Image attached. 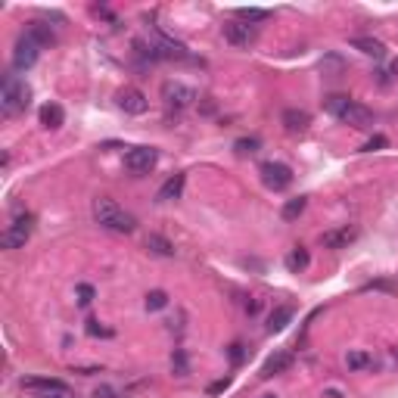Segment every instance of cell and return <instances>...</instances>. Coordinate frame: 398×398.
Here are the masks:
<instances>
[{
    "mask_svg": "<svg viewBox=\"0 0 398 398\" xmlns=\"http://www.w3.org/2000/svg\"><path fill=\"white\" fill-rule=\"evenodd\" d=\"M324 109L333 115V119H339L343 125L358 128V131H367V128H374V112H370L367 106H361V103H355L352 97H343V94H333V97H327L324 100Z\"/></svg>",
    "mask_w": 398,
    "mask_h": 398,
    "instance_id": "1",
    "label": "cell"
},
{
    "mask_svg": "<svg viewBox=\"0 0 398 398\" xmlns=\"http://www.w3.org/2000/svg\"><path fill=\"white\" fill-rule=\"evenodd\" d=\"M94 218H97V224L103 230H112V234H134L137 230V218L131 211H125L109 196L94 199Z\"/></svg>",
    "mask_w": 398,
    "mask_h": 398,
    "instance_id": "2",
    "label": "cell"
},
{
    "mask_svg": "<svg viewBox=\"0 0 398 398\" xmlns=\"http://www.w3.org/2000/svg\"><path fill=\"white\" fill-rule=\"evenodd\" d=\"M31 103V87L25 85L19 75H6L3 78V91H0V109H3L6 119H16L28 109Z\"/></svg>",
    "mask_w": 398,
    "mask_h": 398,
    "instance_id": "3",
    "label": "cell"
},
{
    "mask_svg": "<svg viewBox=\"0 0 398 398\" xmlns=\"http://www.w3.org/2000/svg\"><path fill=\"white\" fill-rule=\"evenodd\" d=\"M31 230H35V215H19L16 221L10 224V227L0 234V246L3 249H22L25 243H28V236H31Z\"/></svg>",
    "mask_w": 398,
    "mask_h": 398,
    "instance_id": "4",
    "label": "cell"
},
{
    "mask_svg": "<svg viewBox=\"0 0 398 398\" xmlns=\"http://www.w3.org/2000/svg\"><path fill=\"white\" fill-rule=\"evenodd\" d=\"M259 175H261V184L268 190H274V193H280V190H286L293 184V168L284 162H274V159L259 165Z\"/></svg>",
    "mask_w": 398,
    "mask_h": 398,
    "instance_id": "5",
    "label": "cell"
},
{
    "mask_svg": "<svg viewBox=\"0 0 398 398\" xmlns=\"http://www.w3.org/2000/svg\"><path fill=\"white\" fill-rule=\"evenodd\" d=\"M22 389L35 392L37 398H72L69 386L62 380H53V377H25Z\"/></svg>",
    "mask_w": 398,
    "mask_h": 398,
    "instance_id": "6",
    "label": "cell"
},
{
    "mask_svg": "<svg viewBox=\"0 0 398 398\" xmlns=\"http://www.w3.org/2000/svg\"><path fill=\"white\" fill-rule=\"evenodd\" d=\"M37 56H41V44L22 31V37H19L16 47H12V69H16V72H28L37 62Z\"/></svg>",
    "mask_w": 398,
    "mask_h": 398,
    "instance_id": "7",
    "label": "cell"
},
{
    "mask_svg": "<svg viewBox=\"0 0 398 398\" xmlns=\"http://www.w3.org/2000/svg\"><path fill=\"white\" fill-rule=\"evenodd\" d=\"M156 162H159V153L153 146H131L125 153V168L131 175H150L156 168Z\"/></svg>",
    "mask_w": 398,
    "mask_h": 398,
    "instance_id": "8",
    "label": "cell"
},
{
    "mask_svg": "<svg viewBox=\"0 0 398 398\" xmlns=\"http://www.w3.org/2000/svg\"><path fill=\"white\" fill-rule=\"evenodd\" d=\"M162 100L168 109H175V112H181V109H190L196 100V91L187 85H181V81H165L162 85Z\"/></svg>",
    "mask_w": 398,
    "mask_h": 398,
    "instance_id": "9",
    "label": "cell"
},
{
    "mask_svg": "<svg viewBox=\"0 0 398 398\" xmlns=\"http://www.w3.org/2000/svg\"><path fill=\"white\" fill-rule=\"evenodd\" d=\"M221 31H224V41L234 44V47H249V44H255V37H259V28L249 22H240V19L224 22Z\"/></svg>",
    "mask_w": 398,
    "mask_h": 398,
    "instance_id": "10",
    "label": "cell"
},
{
    "mask_svg": "<svg viewBox=\"0 0 398 398\" xmlns=\"http://www.w3.org/2000/svg\"><path fill=\"white\" fill-rule=\"evenodd\" d=\"M121 112L128 115H144L146 109H150V100L144 97V91H137V87H125V91H119V97H115Z\"/></svg>",
    "mask_w": 398,
    "mask_h": 398,
    "instance_id": "11",
    "label": "cell"
},
{
    "mask_svg": "<svg viewBox=\"0 0 398 398\" xmlns=\"http://www.w3.org/2000/svg\"><path fill=\"white\" fill-rule=\"evenodd\" d=\"M358 240V227H349V224H343V227H333V230H324L320 234V246L327 249H345L349 243Z\"/></svg>",
    "mask_w": 398,
    "mask_h": 398,
    "instance_id": "12",
    "label": "cell"
},
{
    "mask_svg": "<svg viewBox=\"0 0 398 398\" xmlns=\"http://www.w3.org/2000/svg\"><path fill=\"white\" fill-rule=\"evenodd\" d=\"M293 352H274L271 358H268L265 364H261V380H271V377H277V374H284V370H290L293 367Z\"/></svg>",
    "mask_w": 398,
    "mask_h": 398,
    "instance_id": "13",
    "label": "cell"
},
{
    "mask_svg": "<svg viewBox=\"0 0 398 398\" xmlns=\"http://www.w3.org/2000/svg\"><path fill=\"white\" fill-rule=\"evenodd\" d=\"M280 121H284V128L290 134H302V131H308V125H311V115H308L305 109H284Z\"/></svg>",
    "mask_w": 398,
    "mask_h": 398,
    "instance_id": "14",
    "label": "cell"
},
{
    "mask_svg": "<svg viewBox=\"0 0 398 398\" xmlns=\"http://www.w3.org/2000/svg\"><path fill=\"white\" fill-rule=\"evenodd\" d=\"M41 125L47 128V131H60V128L66 125V112H62L60 103H44L41 106Z\"/></svg>",
    "mask_w": 398,
    "mask_h": 398,
    "instance_id": "15",
    "label": "cell"
},
{
    "mask_svg": "<svg viewBox=\"0 0 398 398\" xmlns=\"http://www.w3.org/2000/svg\"><path fill=\"white\" fill-rule=\"evenodd\" d=\"M352 47L361 50L364 56H374V60H383V56H386V44L377 41V37H367V35L352 37Z\"/></svg>",
    "mask_w": 398,
    "mask_h": 398,
    "instance_id": "16",
    "label": "cell"
},
{
    "mask_svg": "<svg viewBox=\"0 0 398 398\" xmlns=\"http://www.w3.org/2000/svg\"><path fill=\"white\" fill-rule=\"evenodd\" d=\"M184 184H187V178L184 175H171L168 181L159 187V193H156V202H171V199H181L184 193Z\"/></svg>",
    "mask_w": 398,
    "mask_h": 398,
    "instance_id": "17",
    "label": "cell"
},
{
    "mask_svg": "<svg viewBox=\"0 0 398 398\" xmlns=\"http://www.w3.org/2000/svg\"><path fill=\"white\" fill-rule=\"evenodd\" d=\"M293 314H296V308L293 305H280L271 311V318H268V333H280L286 324L293 320Z\"/></svg>",
    "mask_w": 398,
    "mask_h": 398,
    "instance_id": "18",
    "label": "cell"
},
{
    "mask_svg": "<svg viewBox=\"0 0 398 398\" xmlns=\"http://www.w3.org/2000/svg\"><path fill=\"white\" fill-rule=\"evenodd\" d=\"M146 249H150L153 255H159V259H175V246H171V240H165L162 234L146 236Z\"/></svg>",
    "mask_w": 398,
    "mask_h": 398,
    "instance_id": "19",
    "label": "cell"
},
{
    "mask_svg": "<svg viewBox=\"0 0 398 398\" xmlns=\"http://www.w3.org/2000/svg\"><path fill=\"white\" fill-rule=\"evenodd\" d=\"M25 35L28 37H35L41 47H47V44H56V35L47 28V25H41V22H28V28H25Z\"/></svg>",
    "mask_w": 398,
    "mask_h": 398,
    "instance_id": "20",
    "label": "cell"
},
{
    "mask_svg": "<svg viewBox=\"0 0 398 398\" xmlns=\"http://www.w3.org/2000/svg\"><path fill=\"white\" fill-rule=\"evenodd\" d=\"M308 261H311V259H308V252H305V249H302V246H296L290 255H286V268H290L293 274L305 271V268H308Z\"/></svg>",
    "mask_w": 398,
    "mask_h": 398,
    "instance_id": "21",
    "label": "cell"
},
{
    "mask_svg": "<svg viewBox=\"0 0 398 398\" xmlns=\"http://www.w3.org/2000/svg\"><path fill=\"white\" fill-rule=\"evenodd\" d=\"M305 205H308V199L305 196H296V199H290V202L280 209V215H284V221H296L302 211H305Z\"/></svg>",
    "mask_w": 398,
    "mask_h": 398,
    "instance_id": "22",
    "label": "cell"
},
{
    "mask_svg": "<svg viewBox=\"0 0 398 398\" xmlns=\"http://www.w3.org/2000/svg\"><path fill=\"white\" fill-rule=\"evenodd\" d=\"M268 16H271L268 10H255V6H240V10H236V19H240V22H265Z\"/></svg>",
    "mask_w": 398,
    "mask_h": 398,
    "instance_id": "23",
    "label": "cell"
},
{
    "mask_svg": "<svg viewBox=\"0 0 398 398\" xmlns=\"http://www.w3.org/2000/svg\"><path fill=\"white\" fill-rule=\"evenodd\" d=\"M345 364H349L352 370H361V367H370L374 358H370L367 352H349V355H345Z\"/></svg>",
    "mask_w": 398,
    "mask_h": 398,
    "instance_id": "24",
    "label": "cell"
},
{
    "mask_svg": "<svg viewBox=\"0 0 398 398\" xmlns=\"http://www.w3.org/2000/svg\"><path fill=\"white\" fill-rule=\"evenodd\" d=\"M165 305H168V293H162V290L146 293V311H162Z\"/></svg>",
    "mask_w": 398,
    "mask_h": 398,
    "instance_id": "25",
    "label": "cell"
},
{
    "mask_svg": "<svg viewBox=\"0 0 398 398\" xmlns=\"http://www.w3.org/2000/svg\"><path fill=\"white\" fill-rule=\"evenodd\" d=\"M234 150L240 153V156H252V153L259 150V140H255V137H243V140H236V144H234Z\"/></svg>",
    "mask_w": 398,
    "mask_h": 398,
    "instance_id": "26",
    "label": "cell"
},
{
    "mask_svg": "<svg viewBox=\"0 0 398 398\" xmlns=\"http://www.w3.org/2000/svg\"><path fill=\"white\" fill-rule=\"evenodd\" d=\"M389 146V140L383 137V134H377V137H370L367 144H364V153H374V150H386Z\"/></svg>",
    "mask_w": 398,
    "mask_h": 398,
    "instance_id": "27",
    "label": "cell"
},
{
    "mask_svg": "<svg viewBox=\"0 0 398 398\" xmlns=\"http://www.w3.org/2000/svg\"><path fill=\"white\" fill-rule=\"evenodd\" d=\"M171 367L178 370V377H187V358H184V352H175V358H171Z\"/></svg>",
    "mask_w": 398,
    "mask_h": 398,
    "instance_id": "28",
    "label": "cell"
},
{
    "mask_svg": "<svg viewBox=\"0 0 398 398\" xmlns=\"http://www.w3.org/2000/svg\"><path fill=\"white\" fill-rule=\"evenodd\" d=\"M94 302V286L91 284H81L78 286V305H91Z\"/></svg>",
    "mask_w": 398,
    "mask_h": 398,
    "instance_id": "29",
    "label": "cell"
},
{
    "mask_svg": "<svg viewBox=\"0 0 398 398\" xmlns=\"http://www.w3.org/2000/svg\"><path fill=\"white\" fill-rule=\"evenodd\" d=\"M87 333H91V336H112V330L100 327V320H87Z\"/></svg>",
    "mask_w": 398,
    "mask_h": 398,
    "instance_id": "30",
    "label": "cell"
},
{
    "mask_svg": "<svg viewBox=\"0 0 398 398\" xmlns=\"http://www.w3.org/2000/svg\"><path fill=\"white\" fill-rule=\"evenodd\" d=\"M94 398H119V392H115L112 386H100L97 392H94Z\"/></svg>",
    "mask_w": 398,
    "mask_h": 398,
    "instance_id": "31",
    "label": "cell"
},
{
    "mask_svg": "<svg viewBox=\"0 0 398 398\" xmlns=\"http://www.w3.org/2000/svg\"><path fill=\"white\" fill-rule=\"evenodd\" d=\"M230 361H234V364H240V361H243V345H240V343L230 345Z\"/></svg>",
    "mask_w": 398,
    "mask_h": 398,
    "instance_id": "32",
    "label": "cell"
},
{
    "mask_svg": "<svg viewBox=\"0 0 398 398\" xmlns=\"http://www.w3.org/2000/svg\"><path fill=\"white\" fill-rule=\"evenodd\" d=\"M230 386V380H218V383H211L209 386V395H218V392H224V389Z\"/></svg>",
    "mask_w": 398,
    "mask_h": 398,
    "instance_id": "33",
    "label": "cell"
},
{
    "mask_svg": "<svg viewBox=\"0 0 398 398\" xmlns=\"http://www.w3.org/2000/svg\"><path fill=\"white\" fill-rule=\"evenodd\" d=\"M389 72H392V75H398V56L392 60V66H389Z\"/></svg>",
    "mask_w": 398,
    "mask_h": 398,
    "instance_id": "34",
    "label": "cell"
},
{
    "mask_svg": "<svg viewBox=\"0 0 398 398\" xmlns=\"http://www.w3.org/2000/svg\"><path fill=\"white\" fill-rule=\"evenodd\" d=\"M265 398H274V395H265Z\"/></svg>",
    "mask_w": 398,
    "mask_h": 398,
    "instance_id": "35",
    "label": "cell"
}]
</instances>
